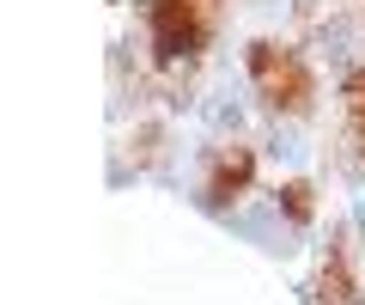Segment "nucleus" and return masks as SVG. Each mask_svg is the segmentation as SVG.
Listing matches in <instances>:
<instances>
[{"label": "nucleus", "instance_id": "obj_1", "mask_svg": "<svg viewBox=\"0 0 365 305\" xmlns=\"http://www.w3.org/2000/svg\"><path fill=\"white\" fill-rule=\"evenodd\" d=\"M250 74H256L268 110H287V116H299V110L311 104V92H317L311 67L292 49H280V43H256V49H250Z\"/></svg>", "mask_w": 365, "mask_h": 305}, {"label": "nucleus", "instance_id": "obj_2", "mask_svg": "<svg viewBox=\"0 0 365 305\" xmlns=\"http://www.w3.org/2000/svg\"><path fill=\"white\" fill-rule=\"evenodd\" d=\"M158 55H195L207 43V0H153Z\"/></svg>", "mask_w": 365, "mask_h": 305}, {"label": "nucleus", "instance_id": "obj_3", "mask_svg": "<svg viewBox=\"0 0 365 305\" xmlns=\"http://www.w3.org/2000/svg\"><path fill=\"white\" fill-rule=\"evenodd\" d=\"M250 177H256V153H250V146L220 153V159H213V177H207V201H213V208L237 201V196L250 189Z\"/></svg>", "mask_w": 365, "mask_h": 305}, {"label": "nucleus", "instance_id": "obj_4", "mask_svg": "<svg viewBox=\"0 0 365 305\" xmlns=\"http://www.w3.org/2000/svg\"><path fill=\"white\" fill-rule=\"evenodd\" d=\"M317 293H323V305H353V281H347V256H335V263L323 269V281H317Z\"/></svg>", "mask_w": 365, "mask_h": 305}, {"label": "nucleus", "instance_id": "obj_5", "mask_svg": "<svg viewBox=\"0 0 365 305\" xmlns=\"http://www.w3.org/2000/svg\"><path fill=\"white\" fill-rule=\"evenodd\" d=\"M287 208L292 220H311V184H287Z\"/></svg>", "mask_w": 365, "mask_h": 305}]
</instances>
